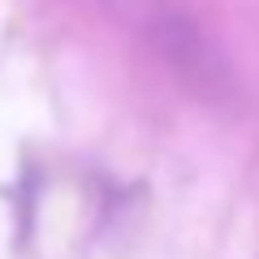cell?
<instances>
[{
	"instance_id": "obj_1",
	"label": "cell",
	"mask_w": 259,
	"mask_h": 259,
	"mask_svg": "<svg viewBox=\"0 0 259 259\" xmlns=\"http://www.w3.org/2000/svg\"><path fill=\"white\" fill-rule=\"evenodd\" d=\"M100 5L121 26H130L139 39H147L177 74H186L194 87H203L207 95L229 87L225 61L216 56V48L207 44V35L186 13L182 0H100Z\"/></svg>"
}]
</instances>
